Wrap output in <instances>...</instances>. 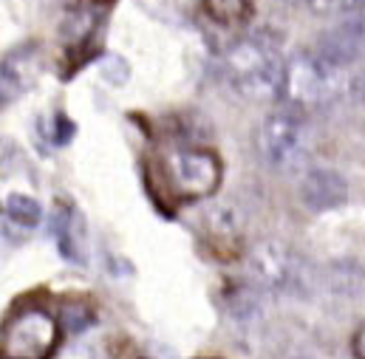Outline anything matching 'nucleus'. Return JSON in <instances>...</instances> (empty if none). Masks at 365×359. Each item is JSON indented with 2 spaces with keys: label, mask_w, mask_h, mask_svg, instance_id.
<instances>
[{
  "label": "nucleus",
  "mask_w": 365,
  "mask_h": 359,
  "mask_svg": "<svg viewBox=\"0 0 365 359\" xmlns=\"http://www.w3.org/2000/svg\"><path fill=\"white\" fill-rule=\"evenodd\" d=\"M351 74L349 68H337L326 63L314 48L297 51L286 60L283 83H280V105H289L300 113H312L320 108H329L349 96Z\"/></svg>",
  "instance_id": "nucleus-2"
},
{
  "label": "nucleus",
  "mask_w": 365,
  "mask_h": 359,
  "mask_svg": "<svg viewBox=\"0 0 365 359\" xmlns=\"http://www.w3.org/2000/svg\"><path fill=\"white\" fill-rule=\"evenodd\" d=\"M3 212H6L9 221H14L17 227H26V229H31V227H37L43 221L40 201H34L26 192H9L6 201H3Z\"/></svg>",
  "instance_id": "nucleus-11"
},
{
  "label": "nucleus",
  "mask_w": 365,
  "mask_h": 359,
  "mask_svg": "<svg viewBox=\"0 0 365 359\" xmlns=\"http://www.w3.org/2000/svg\"><path fill=\"white\" fill-rule=\"evenodd\" d=\"M60 348V323L40 306L17 308L0 328V359H51Z\"/></svg>",
  "instance_id": "nucleus-4"
},
{
  "label": "nucleus",
  "mask_w": 365,
  "mask_h": 359,
  "mask_svg": "<svg viewBox=\"0 0 365 359\" xmlns=\"http://www.w3.org/2000/svg\"><path fill=\"white\" fill-rule=\"evenodd\" d=\"M102 74L108 77V83L122 85V83H125V77H128L130 71H128V66H125V60H122V57H108V60L102 63Z\"/></svg>",
  "instance_id": "nucleus-15"
},
{
  "label": "nucleus",
  "mask_w": 365,
  "mask_h": 359,
  "mask_svg": "<svg viewBox=\"0 0 365 359\" xmlns=\"http://www.w3.org/2000/svg\"><path fill=\"white\" fill-rule=\"evenodd\" d=\"M354 357L365 359V326L357 331V337H354Z\"/></svg>",
  "instance_id": "nucleus-17"
},
{
  "label": "nucleus",
  "mask_w": 365,
  "mask_h": 359,
  "mask_svg": "<svg viewBox=\"0 0 365 359\" xmlns=\"http://www.w3.org/2000/svg\"><path fill=\"white\" fill-rule=\"evenodd\" d=\"M204 11L218 26H241L252 14V0H201Z\"/></svg>",
  "instance_id": "nucleus-12"
},
{
  "label": "nucleus",
  "mask_w": 365,
  "mask_h": 359,
  "mask_svg": "<svg viewBox=\"0 0 365 359\" xmlns=\"http://www.w3.org/2000/svg\"><path fill=\"white\" fill-rule=\"evenodd\" d=\"M286 6L292 9H300V11H309L314 17H323V14H334L346 6V0H283Z\"/></svg>",
  "instance_id": "nucleus-13"
},
{
  "label": "nucleus",
  "mask_w": 365,
  "mask_h": 359,
  "mask_svg": "<svg viewBox=\"0 0 365 359\" xmlns=\"http://www.w3.org/2000/svg\"><path fill=\"white\" fill-rule=\"evenodd\" d=\"M46 136H48L54 145H66V142H71V136H74V122H71L66 113H57V116L48 122Z\"/></svg>",
  "instance_id": "nucleus-14"
},
{
  "label": "nucleus",
  "mask_w": 365,
  "mask_h": 359,
  "mask_svg": "<svg viewBox=\"0 0 365 359\" xmlns=\"http://www.w3.org/2000/svg\"><path fill=\"white\" fill-rule=\"evenodd\" d=\"M314 51L337 68L354 66L365 54V9H349L346 17L317 40Z\"/></svg>",
  "instance_id": "nucleus-7"
},
{
  "label": "nucleus",
  "mask_w": 365,
  "mask_h": 359,
  "mask_svg": "<svg viewBox=\"0 0 365 359\" xmlns=\"http://www.w3.org/2000/svg\"><path fill=\"white\" fill-rule=\"evenodd\" d=\"M349 9H365V0H346V11Z\"/></svg>",
  "instance_id": "nucleus-18"
},
{
  "label": "nucleus",
  "mask_w": 365,
  "mask_h": 359,
  "mask_svg": "<svg viewBox=\"0 0 365 359\" xmlns=\"http://www.w3.org/2000/svg\"><path fill=\"white\" fill-rule=\"evenodd\" d=\"M43 71V48L40 43H23L11 48L0 60V105L17 102L23 93L34 88Z\"/></svg>",
  "instance_id": "nucleus-8"
},
{
  "label": "nucleus",
  "mask_w": 365,
  "mask_h": 359,
  "mask_svg": "<svg viewBox=\"0 0 365 359\" xmlns=\"http://www.w3.org/2000/svg\"><path fill=\"white\" fill-rule=\"evenodd\" d=\"M51 232L57 241V249L66 261L86 266L88 261V232H86V218L68 207V204H57L54 218H51Z\"/></svg>",
  "instance_id": "nucleus-10"
},
{
  "label": "nucleus",
  "mask_w": 365,
  "mask_h": 359,
  "mask_svg": "<svg viewBox=\"0 0 365 359\" xmlns=\"http://www.w3.org/2000/svg\"><path fill=\"white\" fill-rule=\"evenodd\" d=\"M168 176L173 189L179 192L184 201H198L212 195L221 187V159L212 150H201V147H184L173 150L168 156Z\"/></svg>",
  "instance_id": "nucleus-6"
},
{
  "label": "nucleus",
  "mask_w": 365,
  "mask_h": 359,
  "mask_svg": "<svg viewBox=\"0 0 365 359\" xmlns=\"http://www.w3.org/2000/svg\"><path fill=\"white\" fill-rule=\"evenodd\" d=\"M60 359H105L99 354V348H93L88 343H80V345H71Z\"/></svg>",
  "instance_id": "nucleus-16"
},
{
  "label": "nucleus",
  "mask_w": 365,
  "mask_h": 359,
  "mask_svg": "<svg viewBox=\"0 0 365 359\" xmlns=\"http://www.w3.org/2000/svg\"><path fill=\"white\" fill-rule=\"evenodd\" d=\"M283 46L272 31H252L235 40L224 57L230 88L247 102H274L283 83Z\"/></svg>",
  "instance_id": "nucleus-1"
},
{
  "label": "nucleus",
  "mask_w": 365,
  "mask_h": 359,
  "mask_svg": "<svg viewBox=\"0 0 365 359\" xmlns=\"http://www.w3.org/2000/svg\"><path fill=\"white\" fill-rule=\"evenodd\" d=\"M312 147L309 119L306 113L280 105L261 122L258 130V153L264 165L274 173H292L306 165Z\"/></svg>",
  "instance_id": "nucleus-3"
},
{
  "label": "nucleus",
  "mask_w": 365,
  "mask_h": 359,
  "mask_svg": "<svg viewBox=\"0 0 365 359\" xmlns=\"http://www.w3.org/2000/svg\"><path fill=\"white\" fill-rule=\"evenodd\" d=\"M250 286L261 294H297L306 288L309 274L300 255L283 241H261L247 258Z\"/></svg>",
  "instance_id": "nucleus-5"
},
{
  "label": "nucleus",
  "mask_w": 365,
  "mask_h": 359,
  "mask_svg": "<svg viewBox=\"0 0 365 359\" xmlns=\"http://www.w3.org/2000/svg\"><path fill=\"white\" fill-rule=\"evenodd\" d=\"M349 198L346 179L331 167H312L300 181V201L312 212H329L343 207Z\"/></svg>",
  "instance_id": "nucleus-9"
}]
</instances>
